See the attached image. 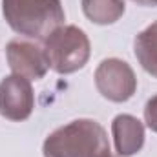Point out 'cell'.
<instances>
[{"label":"cell","mask_w":157,"mask_h":157,"mask_svg":"<svg viewBox=\"0 0 157 157\" xmlns=\"http://www.w3.org/2000/svg\"><path fill=\"white\" fill-rule=\"evenodd\" d=\"M44 157H110L106 130L93 119H77L44 141Z\"/></svg>","instance_id":"1"},{"label":"cell","mask_w":157,"mask_h":157,"mask_svg":"<svg viewBox=\"0 0 157 157\" xmlns=\"http://www.w3.org/2000/svg\"><path fill=\"white\" fill-rule=\"evenodd\" d=\"M6 22L18 35L46 40L64 22L60 0H2Z\"/></svg>","instance_id":"2"},{"label":"cell","mask_w":157,"mask_h":157,"mask_svg":"<svg viewBox=\"0 0 157 157\" xmlns=\"http://www.w3.org/2000/svg\"><path fill=\"white\" fill-rule=\"evenodd\" d=\"M44 55L57 73H73L90 59V40L77 26H60L44 40Z\"/></svg>","instance_id":"3"},{"label":"cell","mask_w":157,"mask_h":157,"mask_svg":"<svg viewBox=\"0 0 157 157\" xmlns=\"http://www.w3.org/2000/svg\"><path fill=\"white\" fill-rule=\"evenodd\" d=\"M95 86L99 93L112 102H126L137 90V78L128 62L106 59L95 70Z\"/></svg>","instance_id":"4"},{"label":"cell","mask_w":157,"mask_h":157,"mask_svg":"<svg viewBox=\"0 0 157 157\" xmlns=\"http://www.w3.org/2000/svg\"><path fill=\"white\" fill-rule=\"evenodd\" d=\"M35 108V95L29 78L9 75L0 82V115L9 121H26Z\"/></svg>","instance_id":"5"},{"label":"cell","mask_w":157,"mask_h":157,"mask_svg":"<svg viewBox=\"0 0 157 157\" xmlns=\"http://www.w3.org/2000/svg\"><path fill=\"white\" fill-rule=\"evenodd\" d=\"M6 55H7V64L11 71L29 80L42 78L49 68L44 55V48H39L29 40H11L6 46Z\"/></svg>","instance_id":"6"},{"label":"cell","mask_w":157,"mask_h":157,"mask_svg":"<svg viewBox=\"0 0 157 157\" xmlns=\"http://www.w3.org/2000/svg\"><path fill=\"white\" fill-rule=\"evenodd\" d=\"M115 150L121 157L135 155L144 144V126L133 115H117L112 122Z\"/></svg>","instance_id":"7"},{"label":"cell","mask_w":157,"mask_h":157,"mask_svg":"<svg viewBox=\"0 0 157 157\" xmlns=\"http://www.w3.org/2000/svg\"><path fill=\"white\" fill-rule=\"evenodd\" d=\"M133 51L143 70L157 78V20L135 37Z\"/></svg>","instance_id":"8"},{"label":"cell","mask_w":157,"mask_h":157,"mask_svg":"<svg viewBox=\"0 0 157 157\" xmlns=\"http://www.w3.org/2000/svg\"><path fill=\"white\" fill-rule=\"evenodd\" d=\"M82 11L93 24L108 26L124 15V0H82Z\"/></svg>","instance_id":"9"},{"label":"cell","mask_w":157,"mask_h":157,"mask_svg":"<svg viewBox=\"0 0 157 157\" xmlns=\"http://www.w3.org/2000/svg\"><path fill=\"white\" fill-rule=\"evenodd\" d=\"M144 119H146L148 128L157 133V95H154L146 102V106H144Z\"/></svg>","instance_id":"10"},{"label":"cell","mask_w":157,"mask_h":157,"mask_svg":"<svg viewBox=\"0 0 157 157\" xmlns=\"http://www.w3.org/2000/svg\"><path fill=\"white\" fill-rule=\"evenodd\" d=\"M139 6H152V7H157V0H132Z\"/></svg>","instance_id":"11"}]
</instances>
